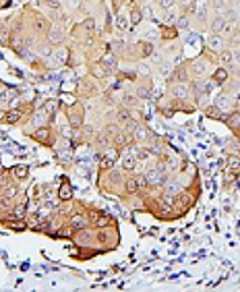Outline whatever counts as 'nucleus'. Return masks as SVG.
<instances>
[{"label":"nucleus","instance_id":"1","mask_svg":"<svg viewBox=\"0 0 240 292\" xmlns=\"http://www.w3.org/2000/svg\"><path fill=\"white\" fill-rule=\"evenodd\" d=\"M102 94V87H99V81L93 79L91 75L81 77L77 83V97L79 99H93Z\"/></svg>","mask_w":240,"mask_h":292},{"label":"nucleus","instance_id":"2","mask_svg":"<svg viewBox=\"0 0 240 292\" xmlns=\"http://www.w3.org/2000/svg\"><path fill=\"white\" fill-rule=\"evenodd\" d=\"M27 137H31L35 143L44 145V147H54L56 141H58V135H56V130H54L52 125H42V127H37V129L31 130V133H27Z\"/></svg>","mask_w":240,"mask_h":292},{"label":"nucleus","instance_id":"3","mask_svg":"<svg viewBox=\"0 0 240 292\" xmlns=\"http://www.w3.org/2000/svg\"><path fill=\"white\" fill-rule=\"evenodd\" d=\"M89 209V222H91V228H108V226H118L116 220L106 214L104 209L93 207V205H87Z\"/></svg>","mask_w":240,"mask_h":292},{"label":"nucleus","instance_id":"4","mask_svg":"<svg viewBox=\"0 0 240 292\" xmlns=\"http://www.w3.org/2000/svg\"><path fill=\"white\" fill-rule=\"evenodd\" d=\"M50 25H52V21L42 15V13H31V17L27 19V27H29V32H31L33 35H46V32L50 29Z\"/></svg>","mask_w":240,"mask_h":292},{"label":"nucleus","instance_id":"5","mask_svg":"<svg viewBox=\"0 0 240 292\" xmlns=\"http://www.w3.org/2000/svg\"><path fill=\"white\" fill-rule=\"evenodd\" d=\"M87 73L91 75L93 79H97V81H104V79H108L110 75L114 73V66H110L104 58H97V60H91V63L87 65Z\"/></svg>","mask_w":240,"mask_h":292},{"label":"nucleus","instance_id":"6","mask_svg":"<svg viewBox=\"0 0 240 292\" xmlns=\"http://www.w3.org/2000/svg\"><path fill=\"white\" fill-rule=\"evenodd\" d=\"M66 123L71 129H81L85 125V108L81 102H75L66 108Z\"/></svg>","mask_w":240,"mask_h":292},{"label":"nucleus","instance_id":"7","mask_svg":"<svg viewBox=\"0 0 240 292\" xmlns=\"http://www.w3.org/2000/svg\"><path fill=\"white\" fill-rule=\"evenodd\" d=\"M116 166H118L120 170H122L124 174H133V172H137L139 162H137V156H135V147H131V149H126V152L120 154Z\"/></svg>","mask_w":240,"mask_h":292},{"label":"nucleus","instance_id":"8","mask_svg":"<svg viewBox=\"0 0 240 292\" xmlns=\"http://www.w3.org/2000/svg\"><path fill=\"white\" fill-rule=\"evenodd\" d=\"M44 39H46L48 46L58 48V46H64V44H66V33H64V29L56 23V25H50V29L46 32Z\"/></svg>","mask_w":240,"mask_h":292},{"label":"nucleus","instance_id":"9","mask_svg":"<svg viewBox=\"0 0 240 292\" xmlns=\"http://www.w3.org/2000/svg\"><path fill=\"white\" fill-rule=\"evenodd\" d=\"M205 46H207L209 52L217 54V52H222L224 48H228V42H226L224 35H219V33H209V35L205 37Z\"/></svg>","mask_w":240,"mask_h":292},{"label":"nucleus","instance_id":"10","mask_svg":"<svg viewBox=\"0 0 240 292\" xmlns=\"http://www.w3.org/2000/svg\"><path fill=\"white\" fill-rule=\"evenodd\" d=\"M168 96H172L176 99H186V97H193L191 96V85L188 83H168Z\"/></svg>","mask_w":240,"mask_h":292},{"label":"nucleus","instance_id":"11","mask_svg":"<svg viewBox=\"0 0 240 292\" xmlns=\"http://www.w3.org/2000/svg\"><path fill=\"white\" fill-rule=\"evenodd\" d=\"M2 224L6 230L11 232H29V224H27V218H15V220H2Z\"/></svg>","mask_w":240,"mask_h":292},{"label":"nucleus","instance_id":"12","mask_svg":"<svg viewBox=\"0 0 240 292\" xmlns=\"http://www.w3.org/2000/svg\"><path fill=\"white\" fill-rule=\"evenodd\" d=\"M56 199H58V203L73 201V187H71V183H68L66 176H62V183H60V187L56 191Z\"/></svg>","mask_w":240,"mask_h":292},{"label":"nucleus","instance_id":"13","mask_svg":"<svg viewBox=\"0 0 240 292\" xmlns=\"http://www.w3.org/2000/svg\"><path fill=\"white\" fill-rule=\"evenodd\" d=\"M222 123H226V127H228L230 130H232V133L240 135V112H238V110L232 108L230 112H226Z\"/></svg>","mask_w":240,"mask_h":292},{"label":"nucleus","instance_id":"14","mask_svg":"<svg viewBox=\"0 0 240 292\" xmlns=\"http://www.w3.org/2000/svg\"><path fill=\"white\" fill-rule=\"evenodd\" d=\"M116 162H118V152H116V149H114L112 154L106 149V152H102V158H99V172L112 170L116 166Z\"/></svg>","mask_w":240,"mask_h":292},{"label":"nucleus","instance_id":"15","mask_svg":"<svg viewBox=\"0 0 240 292\" xmlns=\"http://www.w3.org/2000/svg\"><path fill=\"white\" fill-rule=\"evenodd\" d=\"M159 39L162 42H176L178 39V27L176 25H168V23H164V25H159Z\"/></svg>","mask_w":240,"mask_h":292},{"label":"nucleus","instance_id":"16","mask_svg":"<svg viewBox=\"0 0 240 292\" xmlns=\"http://www.w3.org/2000/svg\"><path fill=\"white\" fill-rule=\"evenodd\" d=\"M143 19V6H139L135 0H128V21H131V27L139 25Z\"/></svg>","mask_w":240,"mask_h":292},{"label":"nucleus","instance_id":"17","mask_svg":"<svg viewBox=\"0 0 240 292\" xmlns=\"http://www.w3.org/2000/svg\"><path fill=\"white\" fill-rule=\"evenodd\" d=\"M135 50H137V54H139V60H143V58H149L153 52H155V46L153 42H147V39H139L137 44H133Z\"/></svg>","mask_w":240,"mask_h":292},{"label":"nucleus","instance_id":"18","mask_svg":"<svg viewBox=\"0 0 240 292\" xmlns=\"http://www.w3.org/2000/svg\"><path fill=\"white\" fill-rule=\"evenodd\" d=\"M215 63H217L219 66H226V68H230V66L234 65V50L224 48L222 52H217V54H215Z\"/></svg>","mask_w":240,"mask_h":292},{"label":"nucleus","instance_id":"19","mask_svg":"<svg viewBox=\"0 0 240 292\" xmlns=\"http://www.w3.org/2000/svg\"><path fill=\"white\" fill-rule=\"evenodd\" d=\"M211 81L217 85H226L230 81V68L226 66H215V70L211 73Z\"/></svg>","mask_w":240,"mask_h":292},{"label":"nucleus","instance_id":"20","mask_svg":"<svg viewBox=\"0 0 240 292\" xmlns=\"http://www.w3.org/2000/svg\"><path fill=\"white\" fill-rule=\"evenodd\" d=\"M11 174L15 178V183H25V180L29 178V166L25 164H17L11 168Z\"/></svg>","mask_w":240,"mask_h":292},{"label":"nucleus","instance_id":"21","mask_svg":"<svg viewBox=\"0 0 240 292\" xmlns=\"http://www.w3.org/2000/svg\"><path fill=\"white\" fill-rule=\"evenodd\" d=\"M226 25V17L222 13H215L209 21V33H222V29Z\"/></svg>","mask_w":240,"mask_h":292},{"label":"nucleus","instance_id":"22","mask_svg":"<svg viewBox=\"0 0 240 292\" xmlns=\"http://www.w3.org/2000/svg\"><path fill=\"white\" fill-rule=\"evenodd\" d=\"M6 199H11V201H15L19 195H21V183H13V185H8L6 189H2L0 191Z\"/></svg>","mask_w":240,"mask_h":292},{"label":"nucleus","instance_id":"23","mask_svg":"<svg viewBox=\"0 0 240 292\" xmlns=\"http://www.w3.org/2000/svg\"><path fill=\"white\" fill-rule=\"evenodd\" d=\"M108 48H110V52H112L114 56L120 58V56L124 54V50H126V42H124V39H118V37H116V39H112V42H110Z\"/></svg>","mask_w":240,"mask_h":292},{"label":"nucleus","instance_id":"24","mask_svg":"<svg viewBox=\"0 0 240 292\" xmlns=\"http://www.w3.org/2000/svg\"><path fill=\"white\" fill-rule=\"evenodd\" d=\"M203 116L213 118V120H224V110H219L215 104L205 106V108H203Z\"/></svg>","mask_w":240,"mask_h":292},{"label":"nucleus","instance_id":"25","mask_svg":"<svg viewBox=\"0 0 240 292\" xmlns=\"http://www.w3.org/2000/svg\"><path fill=\"white\" fill-rule=\"evenodd\" d=\"M238 176H240V170H236V168H228V166H226V170H224V183H226V189H228L230 185H234L236 180H238Z\"/></svg>","mask_w":240,"mask_h":292},{"label":"nucleus","instance_id":"26","mask_svg":"<svg viewBox=\"0 0 240 292\" xmlns=\"http://www.w3.org/2000/svg\"><path fill=\"white\" fill-rule=\"evenodd\" d=\"M116 29L120 33H126L128 29H131V21H128V17H124V15H120V13H116Z\"/></svg>","mask_w":240,"mask_h":292},{"label":"nucleus","instance_id":"27","mask_svg":"<svg viewBox=\"0 0 240 292\" xmlns=\"http://www.w3.org/2000/svg\"><path fill=\"white\" fill-rule=\"evenodd\" d=\"M44 112L48 114V118H50V123H52V120H54V116H56V110H58V102H56V99H48V102L44 104Z\"/></svg>","mask_w":240,"mask_h":292},{"label":"nucleus","instance_id":"28","mask_svg":"<svg viewBox=\"0 0 240 292\" xmlns=\"http://www.w3.org/2000/svg\"><path fill=\"white\" fill-rule=\"evenodd\" d=\"M42 6L44 8H50L52 13L62 11V2H60V0H42Z\"/></svg>","mask_w":240,"mask_h":292},{"label":"nucleus","instance_id":"29","mask_svg":"<svg viewBox=\"0 0 240 292\" xmlns=\"http://www.w3.org/2000/svg\"><path fill=\"white\" fill-rule=\"evenodd\" d=\"M155 4L162 8V11H172V8H176L178 0H155Z\"/></svg>","mask_w":240,"mask_h":292},{"label":"nucleus","instance_id":"30","mask_svg":"<svg viewBox=\"0 0 240 292\" xmlns=\"http://www.w3.org/2000/svg\"><path fill=\"white\" fill-rule=\"evenodd\" d=\"M81 25L87 29L89 33H95V17H91V15H87L83 21H81Z\"/></svg>","mask_w":240,"mask_h":292},{"label":"nucleus","instance_id":"31","mask_svg":"<svg viewBox=\"0 0 240 292\" xmlns=\"http://www.w3.org/2000/svg\"><path fill=\"white\" fill-rule=\"evenodd\" d=\"M228 168H236V170H240V158L238 156H234V154H228Z\"/></svg>","mask_w":240,"mask_h":292},{"label":"nucleus","instance_id":"32","mask_svg":"<svg viewBox=\"0 0 240 292\" xmlns=\"http://www.w3.org/2000/svg\"><path fill=\"white\" fill-rule=\"evenodd\" d=\"M0 125H6V110H0Z\"/></svg>","mask_w":240,"mask_h":292},{"label":"nucleus","instance_id":"33","mask_svg":"<svg viewBox=\"0 0 240 292\" xmlns=\"http://www.w3.org/2000/svg\"><path fill=\"white\" fill-rule=\"evenodd\" d=\"M4 172V166H2V160H0V174Z\"/></svg>","mask_w":240,"mask_h":292},{"label":"nucleus","instance_id":"34","mask_svg":"<svg viewBox=\"0 0 240 292\" xmlns=\"http://www.w3.org/2000/svg\"><path fill=\"white\" fill-rule=\"evenodd\" d=\"M4 87H6V85L2 83V79H0V92H2V89H4Z\"/></svg>","mask_w":240,"mask_h":292},{"label":"nucleus","instance_id":"35","mask_svg":"<svg viewBox=\"0 0 240 292\" xmlns=\"http://www.w3.org/2000/svg\"><path fill=\"white\" fill-rule=\"evenodd\" d=\"M222 2H230V0H222Z\"/></svg>","mask_w":240,"mask_h":292},{"label":"nucleus","instance_id":"36","mask_svg":"<svg viewBox=\"0 0 240 292\" xmlns=\"http://www.w3.org/2000/svg\"><path fill=\"white\" fill-rule=\"evenodd\" d=\"M83 2H89V0H83Z\"/></svg>","mask_w":240,"mask_h":292}]
</instances>
